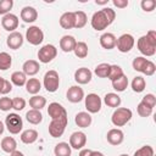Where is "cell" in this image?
<instances>
[{"label":"cell","instance_id":"1","mask_svg":"<svg viewBox=\"0 0 156 156\" xmlns=\"http://www.w3.org/2000/svg\"><path fill=\"white\" fill-rule=\"evenodd\" d=\"M115 18H116L115 10H112L111 7H104L102 10L94 12V15L91 16L90 23L95 30H104L110 24H112Z\"/></svg>","mask_w":156,"mask_h":156},{"label":"cell","instance_id":"2","mask_svg":"<svg viewBox=\"0 0 156 156\" xmlns=\"http://www.w3.org/2000/svg\"><path fill=\"white\" fill-rule=\"evenodd\" d=\"M132 116H133V112L130 108L117 107L111 116V122L115 127H123L130 121Z\"/></svg>","mask_w":156,"mask_h":156},{"label":"cell","instance_id":"3","mask_svg":"<svg viewBox=\"0 0 156 156\" xmlns=\"http://www.w3.org/2000/svg\"><path fill=\"white\" fill-rule=\"evenodd\" d=\"M67 123H68L67 116L51 119V122L49 124V134L52 138H60V136H62V134L65 133V129L67 127Z\"/></svg>","mask_w":156,"mask_h":156},{"label":"cell","instance_id":"4","mask_svg":"<svg viewBox=\"0 0 156 156\" xmlns=\"http://www.w3.org/2000/svg\"><path fill=\"white\" fill-rule=\"evenodd\" d=\"M43 85L45 88L46 91L49 93H55L58 89L60 85V77L58 73L55 69H50L44 74V79H43Z\"/></svg>","mask_w":156,"mask_h":156},{"label":"cell","instance_id":"5","mask_svg":"<svg viewBox=\"0 0 156 156\" xmlns=\"http://www.w3.org/2000/svg\"><path fill=\"white\" fill-rule=\"evenodd\" d=\"M5 127L11 134H18L23 128V121L17 113H9L5 118Z\"/></svg>","mask_w":156,"mask_h":156},{"label":"cell","instance_id":"6","mask_svg":"<svg viewBox=\"0 0 156 156\" xmlns=\"http://www.w3.org/2000/svg\"><path fill=\"white\" fill-rule=\"evenodd\" d=\"M136 46L144 56H154L156 52V43L151 41L146 35H143L138 39Z\"/></svg>","mask_w":156,"mask_h":156},{"label":"cell","instance_id":"7","mask_svg":"<svg viewBox=\"0 0 156 156\" xmlns=\"http://www.w3.org/2000/svg\"><path fill=\"white\" fill-rule=\"evenodd\" d=\"M134 44H135V39H134V37H133L132 34H129V33L122 34V35H121L119 38H117V40H116L117 50H118L119 52H123V54L129 52V51L133 49Z\"/></svg>","mask_w":156,"mask_h":156},{"label":"cell","instance_id":"8","mask_svg":"<svg viewBox=\"0 0 156 156\" xmlns=\"http://www.w3.org/2000/svg\"><path fill=\"white\" fill-rule=\"evenodd\" d=\"M57 55V49L52 44H46L41 46L38 51V58L41 63H49L51 62Z\"/></svg>","mask_w":156,"mask_h":156},{"label":"cell","instance_id":"9","mask_svg":"<svg viewBox=\"0 0 156 156\" xmlns=\"http://www.w3.org/2000/svg\"><path fill=\"white\" fill-rule=\"evenodd\" d=\"M84 102H85V108L88 111V113H98L101 110V105H102V100L101 98L95 94V93H90L84 98Z\"/></svg>","mask_w":156,"mask_h":156},{"label":"cell","instance_id":"10","mask_svg":"<svg viewBox=\"0 0 156 156\" xmlns=\"http://www.w3.org/2000/svg\"><path fill=\"white\" fill-rule=\"evenodd\" d=\"M26 39L32 45H39L44 40V33L38 26H32L26 30Z\"/></svg>","mask_w":156,"mask_h":156},{"label":"cell","instance_id":"11","mask_svg":"<svg viewBox=\"0 0 156 156\" xmlns=\"http://www.w3.org/2000/svg\"><path fill=\"white\" fill-rule=\"evenodd\" d=\"M87 144V135L83 132H74L69 136V146L74 150H82Z\"/></svg>","mask_w":156,"mask_h":156},{"label":"cell","instance_id":"12","mask_svg":"<svg viewBox=\"0 0 156 156\" xmlns=\"http://www.w3.org/2000/svg\"><path fill=\"white\" fill-rule=\"evenodd\" d=\"M18 17L13 13H7L5 16H2V20H1V27L7 30V32H15V29H17L18 27Z\"/></svg>","mask_w":156,"mask_h":156},{"label":"cell","instance_id":"13","mask_svg":"<svg viewBox=\"0 0 156 156\" xmlns=\"http://www.w3.org/2000/svg\"><path fill=\"white\" fill-rule=\"evenodd\" d=\"M67 100L72 104H77L80 102L84 99V90L79 87V85H72L68 90H67Z\"/></svg>","mask_w":156,"mask_h":156},{"label":"cell","instance_id":"14","mask_svg":"<svg viewBox=\"0 0 156 156\" xmlns=\"http://www.w3.org/2000/svg\"><path fill=\"white\" fill-rule=\"evenodd\" d=\"M106 139L107 141L113 145V146H117V145H121L124 140V134L123 132L119 129V128H112L107 132L106 134Z\"/></svg>","mask_w":156,"mask_h":156},{"label":"cell","instance_id":"15","mask_svg":"<svg viewBox=\"0 0 156 156\" xmlns=\"http://www.w3.org/2000/svg\"><path fill=\"white\" fill-rule=\"evenodd\" d=\"M93 72L87 67H80L74 72V80L78 84H88L91 80Z\"/></svg>","mask_w":156,"mask_h":156},{"label":"cell","instance_id":"16","mask_svg":"<svg viewBox=\"0 0 156 156\" xmlns=\"http://www.w3.org/2000/svg\"><path fill=\"white\" fill-rule=\"evenodd\" d=\"M23 35L20 33V32H12V33H10L9 34V37H7V39H6V44H7V46L10 48V49H12V50H17V49H20L22 45H23Z\"/></svg>","mask_w":156,"mask_h":156},{"label":"cell","instance_id":"17","mask_svg":"<svg viewBox=\"0 0 156 156\" xmlns=\"http://www.w3.org/2000/svg\"><path fill=\"white\" fill-rule=\"evenodd\" d=\"M48 115L51 117V119H55V118L67 116V111L61 104L51 102V104H49V107H48Z\"/></svg>","mask_w":156,"mask_h":156},{"label":"cell","instance_id":"18","mask_svg":"<svg viewBox=\"0 0 156 156\" xmlns=\"http://www.w3.org/2000/svg\"><path fill=\"white\" fill-rule=\"evenodd\" d=\"M38 18V11L33 6H24L21 10V20L26 23H33Z\"/></svg>","mask_w":156,"mask_h":156},{"label":"cell","instance_id":"19","mask_svg":"<svg viewBox=\"0 0 156 156\" xmlns=\"http://www.w3.org/2000/svg\"><path fill=\"white\" fill-rule=\"evenodd\" d=\"M40 69L39 62L35 60H27L22 66V72L26 76H35Z\"/></svg>","mask_w":156,"mask_h":156},{"label":"cell","instance_id":"20","mask_svg":"<svg viewBox=\"0 0 156 156\" xmlns=\"http://www.w3.org/2000/svg\"><path fill=\"white\" fill-rule=\"evenodd\" d=\"M74 22H76V17H74V12H65L61 15L60 17V26L63 29H72L74 28Z\"/></svg>","mask_w":156,"mask_h":156},{"label":"cell","instance_id":"21","mask_svg":"<svg viewBox=\"0 0 156 156\" xmlns=\"http://www.w3.org/2000/svg\"><path fill=\"white\" fill-rule=\"evenodd\" d=\"M116 40H117V38L115 37V34L107 32L100 37V45L106 50H111V49L116 48Z\"/></svg>","mask_w":156,"mask_h":156},{"label":"cell","instance_id":"22","mask_svg":"<svg viewBox=\"0 0 156 156\" xmlns=\"http://www.w3.org/2000/svg\"><path fill=\"white\" fill-rule=\"evenodd\" d=\"M76 43H77V40L74 39L73 35H63L60 39V48L63 52H71V51H73Z\"/></svg>","mask_w":156,"mask_h":156},{"label":"cell","instance_id":"23","mask_svg":"<svg viewBox=\"0 0 156 156\" xmlns=\"http://www.w3.org/2000/svg\"><path fill=\"white\" fill-rule=\"evenodd\" d=\"M74 122H76V124H77L78 127H80V128H88V127L91 124L93 118H91L90 113L83 111V112H78V113L76 115Z\"/></svg>","mask_w":156,"mask_h":156},{"label":"cell","instance_id":"24","mask_svg":"<svg viewBox=\"0 0 156 156\" xmlns=\"http://www.w3.org/2000/svg\"><path fill=\"white\" fill-rule=\"evenodd\" d=\"M0 146H1L4 152L12 154L17 149V143L12 136H5V138H2V140L0 143Z\"/></svg>","mask_w":156,"mask_h":156},{"label":"cell","instance_id":"25","mask_svg":"<svg viewBox=\"0 0 156 156\" xmlns=\"http://www.w3.org/2000/svg\"><path fill=\"white\" fill-rule=\"evenodd\" d=\"M39 134L35 129H26L21 133V141L24 143V144H33L37 141Z\"/></svg>","mask_w":156,"mask_h":156},{"label":"cell","instance_id":"26","mask_svg":"<svg viewBox=\"0 0 156 156\" xmlns=\"http://www.w3.org/2000/svg\"><path fill=\"white\" fill-rule=\"evenodd\" d=\"M104 102H105L108 107L117 108V107H119L122 100H121V98H119L118 94H116V93H107V94L104 96Z\"/></svg>","mask_w":156,"mask_h":156},{"label":"cell","instance_id":"27","mask_svg":"<svg viewBox=\"0 0 156 156\" xmlns=\"http://www.w3.org/2000/svg\"><path fill=\"white\" fill-rule=\"evenodd\" d=\"M71 146L68 143H65V141H61L58 144L55 145L54 147V154L55 156H71Z\"/></svg>","mask_w":156,"mask_h":156},{"label":"cell","instance_id":"28","mask_svg":"<svg viewBox=\"0 0 156 156\" xmlns=\"http://www.w3.org/2000/svg\"><path fill=\"white\" fill-rule=\"evenodd\" d=\"M40 89H41V83L39 82V79H37V78H29L27 80V83H26V90H27V93H29L32 95H37Z\"/></svg>","mask_w":156,"mask_h":156},{"label":"cell","instance_id":"29","mask_svg":"<svg viewBox=\"0 0 156 156\" xmlns=\"http://www.w3.org/2000/svg\"><path fill=\"white\" fill-rule=\"evenodd\" d=\"M46 105V99L41 95H33L30 99H29V106L33 108V110H41L44 108Z\"/></svg>","mask_w":156,"mask_h":156},{"label":"cell","instance_id":"30","mask_svg":"<svg viewBox=\"0 0 156 156\" xmlns=\"http://www.w3.org/2000/svg\"><path fill=\"white\" fill-rule=\"evenodd\" d=\"M26 119L30 123V124H39L43 121V115L39 110H29L26 113Z\"/></svg>","mask_w":156,"mask_h":156},{"label":"cell","instance_id":"31","mask_svg":"<svg viewBox=\"0 0 156 156\" xmlns=\"http://www.w3.org/2000/svg\"><path fill=\"white\" fill-rule=\"evenodd\" d=\"M128 87V78L126 74H123L122 77L117 78L116 80H112V88L117 91V93H122L127 89Z\"/></svg>","mask_w":156,"mask_h":156},{"label":"cell","instance_id":"32","mask_svg":"<svg viewBox=\"0 0 156 156\" xmlns=\"http://www.w3.org/2000/svg\"><path fill=\"white\" fill-rule=\"evenodd\" d=\"M73 52H74V55L78 58H85L88 56V45H87V43H84V41H77L76 43V46L73 49Z\"/></svg>","mask_w":156,"mask_h":156},{"label":"cell","instance_id":"33","mask_svg":"<svg viewBox=\"0 0 156 156\" xmlns=\"http://www.w3.org/2000/svg\"><path fill=\"white\" fill-rule=\"evenodd\" d=\"M11 83L16 87H23L27 83V76L21 71H16L11 74Z\"/></svg>","mask_w":156,"mask_h":156},{"label":"cell","instance_id":"34","mask_svg":"<svg viewBox=\"0 0 156 156\" xmlns=\"http://www.w3.org/2000/svg\"><path fill=\"white\" fill-rule=\"evenodd\" d=\"M130 85H132L133 91H135V93H141V91H144V89H145V87H146V82H145V79H144L141 76H136V77L133 78Z\"/></svg>","mask_w":156,"mask_h":156},{"label":"cell","instance_id":"35","mask_svg":"<svg viewBox=\"0 0 156 156\" xmlns=\"http://www.w3.org/2000/svg\"><path fill=\"white\" fill-rule=\"evenodd\" d=\"M110 67L111 65L110 63H106V62H102L100 65H98L94 69V73L99 77V78H107L108 77V73H110Z\"/></svg>","mask_w":156,"mask_h":156},{"label":"cell","instance_id":"36","mask_svg":"<svg viewBox=\"0 0 156 156\" xmlns=\"http://www.w3.org/2000/svg\"><path fill=\"white\" fill-rule=\"evenodd\" d=\"M74 17H76L74 28H77V29L83 28L88 22V17H87V13L84 11H76L74 12Z\"/></svg>","mask_w":156,"mask_h":156},{"label":"cell","instance_id":"37","mask_svg":"<svg viewBox=\"0 0 156 156\" xmlns=\"http://www.w3.org/2000/svg\"><path fill=\"white\" fill-rule=\"evenodd\" d=\"M12 65V57L10 54L2 51L0 52V71H6Z\"/></svg>","mask_w":156,"mask_h":156},{"label":"cell","instance_id":"38","mask_svg":"<svg viewBox=\"0 0 156 156\" xmlns=\"http://www.w3.org/2000/svg\"><path fill=\"white\" fill-rule=\"evenodd\" d=\"M124 73H123V69H122V67L121 66H118V65H111V67H110V73H108V79L112 82V80H116L117 78H119V77H122Z\"/></svg>","mask_w":156,"mask_h":156},{"label":"cell","instance_id":"39","mask_svg":"<svg viewBox=\"0 0 156 156\" xmlns=\"http://www.w3.org/2000/svg\"><path fill=\"white\" fill-rule=\"evenodd\" d=\"M146 62H147V58H145V57H143V56L135 57V58L133 60V62H132L133 69H135L136 72H143V69H144Z\"/></svg>","mask_w":156,"mask_h":156},{"label":"cell","instance_id":"40","mask_svg":"<svg viewBox=\"0 0 156 156\" xmlns=\"http://www.w3.org/2000/svg\"><path fill=\"white\" fill-rule=\"evenodd\" d=\"M136 112H138V115H139L140 117H149V116L152 115V108L147 107L145 104H143V102L140 101V102L138 104V106H136Z\"/></svg>","mask_w":156,"mask_h":156},{"label":"cell","instance_id":"41","mask_svg":"<svg viewBox=\"0 0 156 156\" xmlns=\"http://www.w3.org/2000/svg\"><path fill=\"white\" fill-rule=\"evenodd\" d=\"M12 6H13V0H0V15L5 16L10 13Z\"/></svg>","mask_w":156,"mask_h":156},{"label":"cell","instance_id":"42","mask_svg":"<svg viewBox=\"0 0 156 156\" xmlns=\"http://www.w3.org/2000/svg\"><path fill=\"white\" fill-rule=\"evenodd\" d=\"M133 156H154V149L150 145H144L138 149Z\"/></svg>","mask_w":156,"mask_h":156},{"label":"cell","instance_id":"43","mask_svg":"<svg viewBox=\"0 0 156 156\" xmlns=\"http://www.w3.org/2000/svg\"><path fill=\"white\" fill-rule=\"evenodd\" d=\"M11 108H12V99L7 96L0 98V110L6 112V111H10Z\"/></svg>","mask_w":156,"mask_h":156},{"label":"cell","instance_id":"44","mask_svg":"<svg viewBox=\"0 0 156 156\" xmlns=\"http://www.w3.org/2000/svg\"><path fill=\"white\" fill-rule=\"evenodd\" d=\"M141 102L143 104H145L147 107H150V108H154L155 107V105H156V96L154 95V94H146L145 96H143V99H141Z\"/></svg>","mask_w":156,"mask_h":156},{"label":"cell","instance_id":"45","mask_svg":"<svg viewBox=\"0 0 156 156\" xmlns=\"http://www.w3.org/2000/svg\"><path fill=\"white\" fill-rule=\"evenodd\" d=\"M26 107V100L23 98H13L12 99V108L16 111H22Z\"/></svg>","mask_w":156,"mask_h":156},{"label":"cell","instance_id":"46","mask_svg":"<svg viewBox=\"0 0 156 156\" xmlns=\"http://www.w3.org/2000/svg\"><path fill=\"white\" fill-rule=\"evenodd\" d=\"M140 6L145 12H152L156 7V2L154 0H143L140 2Z\"/></svg>","mask_w":156,"mask_h":156},{"label":"cell","instance_id":"47","mask_svg":"<svg viewBox=\"0 0 156 156\" xmlns=\"http://www.w3.org/2000/svg\"><path fill=\"white\" fill-rule=\"evenodd\" d=\"M155 72H156V66H155V63H154L152 61L147 60V62H146V65H145V67H144V69H143L141 73H144L145 76H152Z\"/></svg>","mask_w":156,"mask_h":156},{"label":"cell","instance_id":"48","mask_svg":"<svg viewBox=\"0 0 156 156\" xmlns=\"http://www.w3.org/2000/svg\"><path fill=\"white\" fill-rule=\"evenodd\" d=\"M112 4L117 9H126L129 5V1L128 0H112Z\"/></svg>","mask_w":156,"mask_h":156},{"label":"cell","instance_id":"49","mask_svg":"<svg viewBox=\"0 0 156 156\" xmlns=\"http://www.w3.org/2000/svg\"><path fill=\"white\" fill-rule=\"evenodd\" d=\"M11 90H12V83H11L10 80L5 79L4 87H2V90H1V94H2V95H6V94H9Z\"/></svg>","mask_w":156,"mask_h":156},{"label":"cell","instance_id":"50","mask_svg":"<svg viewBox=\"0 0 156 156\" xmlns=\"http://www.w3.org/2000/svg\"><path fill=\"white\" fill-rule=\"evenodd\" d=\"M146 37L151 40V41H154V43H156V30H154V29H151V30H149L147 33H146Z\"/></svg>","mask_w":156,"mask_h":156},{"label":"cell","instance_id":"51","mask_svg":"<svg viewBox=\"0 0 156 156\" xmlns=\"http://www.w3.org/2000/svg\"><path fill=\"white\" fill-rule=\"evenodd\" d=\"M91 154H93V150H90V149H82L79 151L78 156H91Z\"/></svg>","mask_w":156,"mask_h":156},{"label":"cell","instance_id":"52","mask_svg":"<svg viewBox=\"0 0 156 156\" xmlns=\"http://www.w3.org/2000/svg\"><path fill=\"white\" fill-rule=\"evenodd\" d=\"M108 2V0H95L96 5H106Z\"/></svg>","mask_w":156,"mask_h":156},{"label":"cell","instance_id":"53","mask_svg":"<svg viewBox=\"0 0 156 156\" xmlns=\"http://www.w3.org/2000/svg\"><path fill=\"white\" fill-rule=\"evenodd\" d=\"M10 156H24L21 151H18V150H16V151H13L12 154H10Z\"/></svg>","mask_w":156,"mask_h":156},{"label":"cell","instance_id":"54","mask_svg":"<svg viewBox=\"0 0 156 156\" xmlns=\"http://www.w3.org/2000/svg\"><path fill=\"white\" fill-rule=\"evenodd\" d=\"M4 130H5V124H4V123L0 121V135L4 133Z\"/></svg>","mask_w":156,"mask_h":156},{"label":"cell","instance_id":"55","mask_svg":"<svg viewBox=\"0 0 156 156\" xmlns=\"http://www.w3.org/2000/svg\"><path fill=\"white\" fill-rule=\"evenodd\" d=\"M4 82H5V78L0 77V94H1V90H2V87H4Z\"/></svg>","mask_w":156,"mask_h":156},{"label":"cell","instance_id":"56","mask_svg":"<svg viewBox=\"0 0 156 156\" xmlns=\"http://www.w3.org/2000/svg\"><path fill=\"white\" fill-rule=\"evenodd\" d=\"M91 156H104V154H102V152H100V151H93Z\"/></svg>","mask_w":156,"mask_h":156},{"label":"cell","instance_id":"57","mask_svg":"<svg viewBox=\"0 0 156 156\" xmlns=\"http://www.w3.org/2000/svg\"><path fill=\"white\" fill-rule=\"evenodd\" d=\"M119 156H129V155H127V154H122V155H119Z\"/></svg>","mask_w":156,"mask_h":156}]
</instances>
